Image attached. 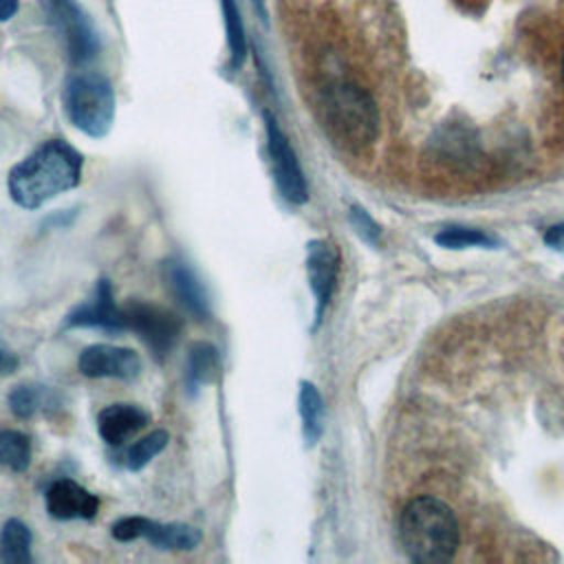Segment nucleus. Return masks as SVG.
Segmentation results:
<instances>
[{
    "label": "nucleus",
    "mask_w": 564,
    "mask_h": 564,
    "mask_svg": "<svg viewBox=\"0 0 564 564\" xmlns=\"http://www.w3.org/2000/svg\"><path fill=\"white\" fill-rule=\"evenodd\" d=\"M84 156L66 141L51 139L15 163L7 176L9 196L22 209H40L82 181Z\"/></svg>",
    "instance_id": "obj_1"
},
{
    "label": "nucleus",
    "mask_w": 564,
    "mask_h": 564,
    "mask_svg": "<svg viewBox=\"0 0 564 564\" xmlns=\"http://www.w3.org/2000/svg\"><path fill=\"white\" fill-rule=\"evenodd\" d=\"M399 538L405 555L421 564L449 562L458 549V522L452 507L434 496L412 498L399 516Z\"/></svg>",
    "instance_id": "obj_2"
},
{
    "label": "nucleus",
    "mask_w": 564,
    "mask_h": 564,
    "mask_svg": "<svg viewBox=\"0 0 564 564\" xmlns=\"http://www.w3.org/2000/svg\"><path fill=\"white\" fill-rule=\"evenodd\" d=\"M322 119L330 137L350 148H368L379 132V112L372 97L355 84H333L322 95Z\"/></svg>",
    "instance_id": "obj_3"
},
{
    "label": "nucleus",
    "mask_w": 564,
    "mask_h": 564,
    "mask_svg": "<svg viewBox=\"0 0 564 564\" xmlns=\"http://www.w3.org/2000/svg\"><path fill=\"white\" fill-rule=\"evenodd\" d=\"M62 106L68 121L93 139L106 137L115 123V88L101 73L70 75L62 88Z\"/></svg>",
    "instance_id": "obj_4"
},
{
    "label": "nucleus",
    "mask_w": 564,
    "mask_h": 564,
    "mask_svg": "<svg viewBox=\"0 0 564 564\" xmlns=\"http://www.w3.org/2000/svg\"><path fill=\"white\" fill-rule=\"evenodd\" d=\"M121 308L128 330L139 335L156 361H163L181 339L183 319L159 304H148L141 300H132Z\"/></svg>",
    "instance_id": "obj_5"
},
{
    "label": "nucleus",
    "mask_w": 564,
    "mask_h": 564,
    "mask_svg": "<svg viewBox=\"0 0 564 564\" xmlns=\"http://www.w3.org/2000/svg\"><path fill=\"white\" fill-rule=\"evenodd\" d=\"M262 119H264L267 150H269L275 187L282 194V198L289 200L291 205H304L308 200V185H306L302 165L297 161V154L269 110L262 112Z\"/></svg>",
    "instance_id": "obj_6"
},
{
    "label": "nucleus",
    "mask_w": 564,
    "mask_h": 564,
    "mask_svg": "<svg viewBox=\"0 0 564 564\" xmlns=\"http://www.w3.org/2000/svg\"><path fill=\"white\" fill-rule=\"evenodd\" d=\"M110 533L119 542L148 540L161 551H192L200 544L203 533L185 522H156L143 516H126L112 522Z\"/></svg>",
    "instance_id": "obj_7"
},
{
    "label": "nucleus",
    "mask_w": 564,
    "mask_h": 564,
    "mask_svg": "<svg viewBox=\"0 0 564 564\" xmlns=\"http://www.w3.org/2000/svg\"><path fill=\"white\" fill-rule=\"evenodd\" d=\"M48 22L64 37L68 57L75 66L90 62L99 53V37L86 18V13L77 7L75 0H42Z\"/></svg>",
    "instance_id": "obj_8"
},
{
    "label": "nucleus",
    "mask_w": 564,
    "mask_h": 564,
    "mask_svg": "<svg viewBox=\"0 0 564 564\" xmlns=\"http://www.w3.org/2000/svg\"><path fill=\"white\" fill-rule=\"evenodd\" d=\"M143 368L141 357L126 346L93 344L77 357V370L88 379H137Z\"/></svg>",
    "instance_id": "obj_9"
},
{
    "label": "nucleus",
    "mask_w": 564,
    "mask_h": 564,
    "mask_svg": "<svg viewBox=\"0 0 564 564\" xmlns=\"http://www.w3.org/2000/svg\"><path fill=\"white\" fill-rule=\"evenodd\" d=\"M306 280L311 286V293L315 297V328L322 324L326 306L333 297L337 273H339V253L337 249L322 238H315L306 242Z\"/></svg>",
    "instance_id": "obj_10"
},
{
    "label": "nucleus",
    "mask_w": 564,
    "mask_h": 564,
    "mask_svg": "<svg viewBox=\"0 0 564 564\" xmlns=\"http://www.w3.org/2000/svg\"><path fill=\"white\" fill-rule=\"evenodd\" d=\"M64 328H101L108 333L128 330L123 308L115 304L112 284L108 278H99L93 297L77 304L64 319Z\"/></svg>",
    "instance_id": "obj_11"
},
{
    "label": "nucleus",
    "mask_w": 564,
    "mask_h": 564,
    "mask_svg": "<svg viewBox=\"0 0 564 564\" xmlns=\"http://www.w3.org/2000/svg\"><path fill=\"white\" fill-rule=\"evenodd\" d=\"M161 273L165 280V286L170 289L172 297L198 322H207L212 317L209 297L198 280L196 271L181 258H167L161 264Z\"/></svg>",
    "instance_id": "obj_12"
},
{
    "label": "nucleus",
    "mask_w": 564,
    "mask_h": 564,
    "mask_svg": "<svg viewBox=\"0 0 564 564\" xmlns=\"http://www.w3.org/2000/svg\"><path fill=\"white\" fill-rule=\"evenodd\" d=\"M46 511L55 520H90L99 511V498L70 478H59L46 489Z\"/></svg>",
    "instance_id": "obj_13"
},
{
    "label": "nucleus",
    "mask_w": 564,
    "mask_h": 564,
    "mask_svg": "<svg viewBox=\"0 0 564 564\" xmlns=\"http://www.w3.org/2000/svg\"><path fill=\"white\" fill-rule=\"evenodd\" d=\"M150 423V414L134 403H112L97 414L99 436L108 445H123Z\"/></svg>",
    "instance_id": "obj_14"
},
{
    "label": "nucleus",
    "mask_w": 564,
    "mask_h": 564,
    "mask_svg": "<svg viewBox=\"0 0 564 564\" xmlns=\"http://www.w3.org/2000/svg\"><path fill=\"white\" fill-rule=\"evenodd\" d=\"M220 375L218 350L209 341H194L187 348L185 361V388L194 397L203 386H209Z\"/></svg>",
    "instance_id": "obj_15"
},
{
    "label": "nucleus",
    "mask_w": 564,
    "mask_h": 564,
    "mask_svg": "<svg viewBox=\"0 0 564 564\" xmlns=\"http://www.w3.org/2000/svg\"><path fill=\"white\" fill-rule=\"evenodd\" d=\"M297 410L302 419V436L306 447H313L319 443L324 434V421H326V408L319 390L315 383L302 379L300 381V392H297Z\"/></svg>",
    "instance_id": "obj_16"
},
{
    "label": "nucleus",
    "mask_w": 564,
    "mask_h": 564,
    "mask_svg": "<svg viewBox=\"0 0 564 564\" xmlns=\"http://www.w3.org/2000/svg\"><path fill=\"white\" fill-rule=\"evenodd\" d=\"M31 540H33L31 529L22 520L9 518L0 531V562H4V564L33 562Z\"/></svg>",
    "instance_id": "obj_17"
},
{
    "label": "nucleus",
    "mask_w": 564,
    "mask_h": 564,
    "mask_svg": "<svg viewBox=\"0 0 564 564\" xmlns=\"http://www.w3.org/2000/svg\"><path fill=\"white\" fill-rule=\"evenodd\" d=\"M0 465L24 471L31 465V441L18 430L0 427Z\"/></svg>",
    "instance_id": "obj_18"
},
{
    "label": "nucleus",
    "mask_w": 564,
    "mask_h": 564,
    "mask_svg": "<svg viewBox=\"0 0 564 564\" xmlns=\"http://www.w3.org/2000/svg\"><path fill=\"white\" fill-rule=\"evenodd\" d=\"M220 7H223V18H225L231 66L240 68L242 62H245V55H247V35H245L242 15H240V9H238L236 0H220Z\"/></svg>",
    "instance_id": "obj_19"
},
{
    "label": "nucleus",
    "mask_w": 564,
    "mask_h": 564,
    "mask_svg": "<svg viewBox=\"0 0 564 564\" xmlns=\"http://www.w3.org/2000/svg\"><path fill=\"white\" fill-rule=\"evenodd\" d=\"M170 443V434L165 430H154L143 438L134 441L126 452V467L130 471H141L152 458H156Z\"/></svg>",
    "instance_id": "obj_20"
},
{
    "label": "nucleus",
    "mask_w": 564,
    "mask_h": 564,
    "mask_svg": "<svg viewBox=\"0 0 564 564\" xmlns=\"http://www.w3.org/2000/svg\"><path fill=\"white\" fill-rule=\"evenodd\" d=\"M436 245L445 249H467V247H482L491 249L498 245L494 236H489L482 229H471V227H445L434 236Z\"/></svg>",
    "instance_id": "obj_21"
},
{
    "label": "nucleus",
    "mask_w": 564,
    "mask_h": 564,
    "mask_svg": "<svg viewBox=\"0 0 564 564\" xmlns=\"http://www.w3.org/2000/svg\"><path fill=\"white\" fill-rule=\"evenodd\" d=\"M51 392L42 386H31V383H22L15 386L9 392V408L18 419H31L35 412H40L46 403H48Z\"/></svg>",
    "instance_id": "obj_22"
},
{
    "label": "nucleus",
    "mask_w": 564,
    "mask_h": 564,
    "mask_svg": "<svg viewBox=\"0 0 564 564\" xmlns=\"http://www.w3.org/2000/svg\"><path fill=\"white\" fill-rule=\"evenodd\" d=\"M348 220L355 229V234L366 240L368 245H377L379 242V236H381V229L379 225L370 218V214L366 209H361L359 205H352L350 212H348Z\"/></svg>",
    "instance_id": "obj_23"
},
{
    "label": "nucleus",
    "mask_w": 564,
    "mask_h": 564,
    "mask_svg": "<svg viewBox=\"0 0 564 564\" xmlns=\"http://www.w3.org/2000/svg\"><path fill=\"white\" fill-rule=\"evenodd\" d=\"M544 245H546L549 249H553L555 253H562V256H564V223L551 225V227L544 231Z\"/></svg>",
    "instance_id": "obj_24"
},
{
    "label": "nucleus",
    "mask_w": 564,
    "mask_h": 564,
    "mask_svg": "<svg viewBox=\"0 0 564 564\" xmlns=\"http://www.w3.org/2000/svg\"><path fill=\"white\" fill-rule=\"evenodd\" d=\"M18 364H20L18 357L11 350L0 346V375H11L18 368Z\"/></svg>",
    "instance_id": "obj_25"
},
{
    "label": "nucleus",
    "mask_w": 564,
    "mask_h": 564,
    "mask_svg": "<svg viewBox=\"0 0 564 564\" xmlns=\"http://www.w3.org/2000/svg\"><path fill=\"white\" fill-rule=\"evenodd\" d=\"M20 2L18 0H0V22L11 20L18 13Z\"/></svg>",
    "instance_id": "obj_26"
},
{
    "label": "nucleus",
    "mask_w": 564,
    "mask_h": 564,
    "mask_svg": "<svg viewBox=\"0 0 564 564\" xmlns=\"http://www.w3.org/2000/svg\"><path fill=\"white\" fill-rule=\"evenodd\" d=\"M253 4L258 7V11H260V15H262V20L267 18V13H264V4H262V0H253Z\"/></svg>",
    "instance_id": "obj_27"
},
{
    "label": "nucleus",
    "mask_w": 564,
    "mask_h": 564,
    "mask_svg": "<svg viewBox=\"0 0 564 564\" xmlns=\"http://www.w3.org/2000/svg\"><path fill=\"white\" fill-rule=\"evenodd\" d=\"M562 79H564V57H562Z\"/></svg>",
    "instance_id": "obj_28"
}]
</instances>
